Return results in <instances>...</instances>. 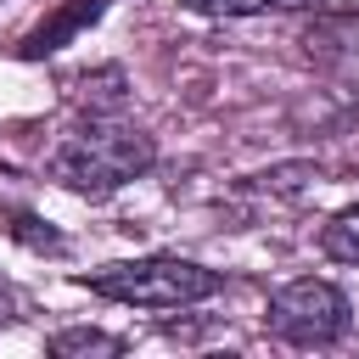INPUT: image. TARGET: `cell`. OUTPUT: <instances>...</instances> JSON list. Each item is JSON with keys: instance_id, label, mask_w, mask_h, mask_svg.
<instances>
[{"instance_id": "6da1fadb", "label": "cell", "mask_w": 359, "mask_h": 359, "mask_svg": "<svg viewBox=\"0 0 359 359\" xmlns=\"http://www.w3.org/2000/svg\"><path fill=\"white\" fill-rule=\"evenodd\" d=\"M151 157H157V146H151L146 129H135V123H123V118H112V112H90V118H79L73 129H62V140H56L50 157H45V168H50V180L67 185V191L107 196V191L140 180V174L151 168Z\"/></svg>"}, {"instance_id": "7a4b0ae2", "label": "cell", "mask_w": 359, "mask_h": 359, "mask_svg": "<svg viewBox=\"0 0 359 359\" xmlns=\"http://www.w3.org/2000/svg\"><path fill=\"white\" fill-rule=\"evenodd\" d=\"M84 286L95 297H112L129 309H191V303L213 297L224 286V275L208 264H191V258H123V264L90 269Z\"/></svg>"}, {"instance_id": "3957f363", "label": "cell", "mask_w": 359, "mask_h": 359, "mask_svg": "<svg viewBox=\"0 0 359 359\" xmlns=\"http://www.w3.org/2000/svg\"><path fill=\"white\" fill-rule=\"evenodd\" d=\"M264 325H269L280 342H292V348H331V342L348 331V297H342L331 280L303 275V280H292V286H280V292L269 297Z\"/></svg>"}, {"instance_id": "277c9868", "label": "cell", "mask_w": 359, "mask_h": 359, "mask_svg": "<svg viewBox=\"0 0 359 359\" xmlns=\"http://www.w3.org/2000/svg\"><path fill=\"white\" fill-rule=\"evenodd\" d=\"M101 11H107V0H67L56 17H45V22L22 39V56H50V50H62V45H67L79 28H90Z\"/></svg>"}, {"instance_id": "5b68a950", "label": "cell", "mask_w": 359, "mask_h": 359, "mask_svg": "<svg viewBox=\"0 0 359 359\" xmlns=\"http://www.w3.org/2000/svg\"><path fill=\"white\" fill-rule=\"evenodd\" d=\"M320 252L337 258V264H359V202L342 208V213L320 230Z\"/></svg>"}, {"instance_id": "8992f818", "label": "cell", "mask_w": 359, "mask_h": 359, "mask_svg": "<svg viewBox=\"0 0 359 359\" xmlns=\"http://www.w3.org/2000/svg\"><path fill=\"white\" fill-rule=\"evenodd\" d=\"M202 17H258V11H297V6H314V0H180Z\"/></svg>"}, {"instance_id": "52a82bcc", "label": "cell", "mask_w": 359, "mask_h": 359, "mask_svg": "<svg viewBox=\"0 0 359 359\" xmlns=\"http://www.w3.org/2000/svg\"><path fill=\"white\" fill-rule=\"evenodd\" d=\"M118 348H123L118 337H107V331H84V325L50 337V353H118Z\"/></svg>"}, {"instance_id": "ba28073f", "label": "cell", "mask_w": 359, "mask_h": 359, "mask_svg": "<svg viewBox=\"0 0 359 359\" xmlns=\"http://www.w3.org/2000/svg\"><path fill=\"white\" fill-rule=\"evenodd\" d=\"M309 45H331V50H359V17H325L309 28Z\"/></svg>"}]
</instances>
